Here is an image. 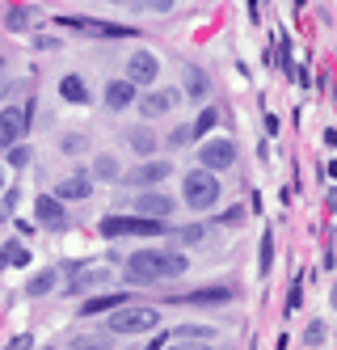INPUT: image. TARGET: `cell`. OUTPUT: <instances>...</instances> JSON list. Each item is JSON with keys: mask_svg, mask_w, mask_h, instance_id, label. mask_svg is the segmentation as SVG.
<instances>
[{"mask_svg": "<svg viewBox=\"0 0 337 350\" xmlns=\"http://www.w3.org/2000/svg\"><path fill=\"white\" fill-rule=\"evenodd\" d=\"M55 283H59V274L55 270H42V274H34V279L25 283V291H30V295H46V291H55Z\"/></svg>", "mask_w": 337, "mask_h": 350, "instance_id": "7402d4cb", "label": "cell"}, {"mask_svg": "<svg viewBox=\"0 0 337 350\" xmlns=\"http://www.w3.org/2000/svg\"><path fill=\"white\" fill-rule=\"evenodd\" d=\"M5 350H34V342H30V334H17V338L5 346Z\"/></svg>", "mask_w": 337, "mask_h": 350, "instance_id": "d590c367", "label": "cell"}, {"mask_svg": "<svg viewBox=\"0 0 337 350\" xmlns=\"http://www.w3.org/2000/svg\"><path fill=\"white\" fill-rule=\"evenodd\" d=\"M89 194H93V178L85 169H76V173L55 182V198H89Z\"/></svg>", "mask_w": 337, "mask_h": 350, "instance_id": "5bb4252c", "label": "cell"}, {"mask_svg": "<svg viewBox=\"0 0 337 350\" xmlns=\"http://www.w3.org/2000/svg\"><path fill=\"white\" fill-rule=\"evenodd\" d=\"M131 5H144V9H152V13H169L177 0H131Z\"/></svg>", "mask_w": 337, "mask_h": 350, "instance_id": "836d02e7", "label": "cell"}, {"mask_svg": "<svg viewBox=\"0 0 337 350\" xmlns=\"http://www.w3.org/2000/svg\"><path fill=\"white\" fill-rule=\"evenodd\" d=\"M299 295H304V283L295 279V283H291V295H287V308H299Z\"/></svg>", "mask_w": 337, "mask_h": 350, "instance_id": "74e56055", "label": "cell"}, {"mask_svg": "<svg viewBox=\"0 0 337 350\" xmlns=\"http://www.w3.org/2000/svg\"><path fill=\"white\" fill-rule=\"evenodd\" d=\"M114 5H131V0H114Z\"/></svg>", "mask_w": 337, "mask_h": 350, "instance_id": "ab89813d", "label": "cell"}, {"mask_svg": "<svg viewBox=\"0 0 337 350\" xmlns=\"http://www.w3.org/2000/svg\"><path fill=\"white\" fill-rule=\"evenodd\" d=\"M190 270V262L173 254V249H139V254L126 258L122 279L126 283H165V279H181Z\"/></svg>", "mask_w": 337, "mask_h": 350, "instance_id": "6da1fadb", "label": "cell"}, {"mask_svg": "<svg viewBox=\"0 0 337 350\" xmlns=\"http://www.w3.org/2000/svg\"><path fill=\"white\" fill-rule=\"evenodd\" d=\"M169 173H173V165H169V161H144L139 169L122 173V182H131V186H139V190H152V186H161Z\"/></svg>", "mask_w": 337, "mask_h": 350, "instance_id": "ba28073f", "label": "cell"}, {"mask_svg": "<svg viewBox=\"0 0 337 350\" xmlns=\"http://www.w3.org/2000/svg\"><path fill=\"white\" fill-rule=\"evenodd\" d=\"M114 279V270H76L72 274V283H68V291H76V295H81V291H93V287H106Z\"/></svg>", "mask_w": 337, "mask_h": 350, "instance_id": "9a60e30c", "label": "cell"}, {"mask_svg": "<svg viewBox=\"0 0 337 350\" xmlns=\"http://www.w3.org/2000/svg\"><path fill=\"white\" fill-rule=\"evenodd\" d=\"M237 157H241V148L232 144L228 135H215V139H206L202 148H198V161H202V169H232L237 165Z\"/></svg>", "mask_w": 337, "mask_h": 350, "instance_id": "8992f818", "label": "cell"}, {"mask_svg": "<svg viewBox=\"0 0 337 350\" xmlns=\"http://www.w3.org/2000/svg\"><path fill=\"white\" fill-rule=\"evenodd\" d=\"M325 203H329V211H337V186L329 190V198H325Z\"/></svg>", "mask_w": 337, "mask_h": 350, "instance_id": "f35d334b", "label": "cell"}, {"mask_svg": "<svg viewBox=\"0 0 337 350\" xmlns=\"http://www.w3.org/2000/svg\"><path fill=\"white\" fill-rule=\"evenodd\" d=\"M64 30H81L89 38H135V26H118V21H101V17H59Z\"/></svg>", "mask_w": 337, "mask_h": 350, "instance_id": "5b68a950", "label": "cell"}, {"mask_svg": "<svg viewBox=\"0 0 337 350\" xmlns=\"http://www.w3.org/2000/svg\"><path fill=\"white\" fill-rule=\"evenodd\" d=\"M173 241H177V245H198V241H202V224H186V228H177Z\"/></svg>", "mask_w": 337, "mask_h": 350, "instance_id": "f1b7e54d", "label": "cell"}, {"mask_svg": "<svg viewBox=\"0 0 337 350\" xmlns=\"http://www.w3.org/2000/svg\"><path fill=\"white\" fill-rule=\"evenodd\" d=\"M85 139H89V135H64V139H59V148H64V152H81Z\"/></svg>", "mask_w": 337, "mask_h": 350, "instance_id": "e575fe53", "label": "cell"}, {"mask_svg": "<svg viewBox=\"0 0 337 350\" xmlns=\"http://www.w3.org/2000/svg\"><path fill=\"white\" fill-rule=\"evenodd\" d=\"M232 295H237L232 287H198V291H186V295L169 299V304H198V308H219V304H228Z\"/></svg>", "mask_w": 337, "mask_h": 350, "instance_id": "7c38bea8", "label": "cell"}, {"mask_svg": "<svg viewBox=\"0 0 337 350\" xmlns=\"http://www.w3.org/2000/svg\"><path fill=\"white\" fill-rule=\"evenodd\" d=\"M106 106H110L114 114L126 110V106H135V85L126 81V77H122V81H110V85H106Z\"/></svg>", "mask_w": 337, "mask_h": 350, "instance_id": "2e32d148", "label": "cell"}, {"mask_svg": "<svg viewBox=\"0 0 337 350\" xmlns=\"http://www.w3.org/2000/svg\"><path fill=\"white\" fill-rule=\"evenodd\" d=\"M190 139H194V131H190V127H177V131H169V135H165V144H169V148H186Z\"/></svg>", "mask_w": 337, "mask_h": 350, "instance_id": "f546056e", "label": "cell"}, {"mask_svg": "<svg viewBox=\"0 0 337 350\" xmlns=\"http://www.w3.org/2000/svg\"><path fill=\"white\" fill-rule=\"evenodd\" d=\"M126 144H131L139 157H152V152H157V144H161V139L152 135L148 127H131V131H126Z\"/></svg>", "mask_w": 337, "mask_h": 350, "instance_id": "44dd1931", "label": "cell"}, {"mask_svg": "<svg viewBox=\"0 0 337 350\" xmlns=\"http://www.w3.org/2000/svg\"><path fill=\"white\" fill-rule=\"evenodd\" d=\"M34 21H38V13H34V9H25V5H17V9L5 13V26H9L13 34H25V30L34 26Z\"/></svg>", "mask_w": 337, "mask_h": 350, "instance_id": "ffe728a7", "label": "cell"}, {"mask_svg": "<svg viewBox=\"0 0 337 350\" xmlns=\"http://www.w3.org/2000/svg\"><path fill=\"white\" fill-rule=\"evenodd\" d=\"M165 228V219L148 215H106L101 219V237H157Z\"/></svg>", "mask_w": 337, "mask_h": 350, "instance_id": "277c9868", "label": "cell"}, {"mask_svg": "<svg viewBox=\"0 0 337 350\" xmlns=\"http://www.w3.org/2000/svg\"><path fill=\"white\" fill-rule=\"evenodd\" d=\"M321 338H325V321H312V325H308V334H304V342L308 346H321Z\"/></svg>", "mask_w": 337, "mask_h": 350, "instance_id": "d6a6232c", "label": "cell"}, {"mask_svg": "<svg viewBox=\"0 0 337 350\" xmlns=\"http://www.w3.org/2000/svg\"><path fill=\"white\" fill-rule=\"evenodd\" d=\"M278 68L287 72V77H295V68H291V42H287V38L278 42Z\"/></svg>", "mask_w": 337, "mask_h": 350, "instance_id": "4dcf8cb0", "label": "cell"}, {"mask_svg": "<svg viewBox=\"0 0 337 350\" xmlns=\"http://www.w3.org/2000/svg\"><path fill=\"white\" fill-rule=\"evenodd\" d=\"M177 102H181V93H177V89H148L135 106H139L144 118H161V114L177 110Z\"/></svg>", "mask_w": 337, "mask_h": 350, "instance_id": "52a82bcc", "label": "cell"}, {"mask_svg": "<svg viewBox=\"0 0 337 350\" xmlns=\"http://www.w3.org/2000/svg\"><path fill=\"white\" fill-rule=\"evenodd\" d=\"M72 350H110V342L106 338H76Z\"/></svg>", "mask_w": 337, "mask_h": 350, "instance_id": "1f68e13d", "label": "cell"}, {"mask_svg": "<svg viewBox=\"0 0 337 350\" xmlns=\"http://www.w3.org/2000/svg\"><path fill=\"white\" fill-rule=\"evenodd\" d=\"M42 350H55V346H42Z\"/></svg>", "mask_w": 337, "mask_h": 350, "instance_id": "b9f144b4", "label": "cell"}, {"mask_svg": "<svg viewBox=\"0 0 337 350\" xmlns=\"http://www.w3.org/2000/svg\"><path fill=\"white\" fill-rule=\"evenodd\" d=\"M215 122H219V110H215V106H206V110L194 118V127H190V131H194V135H206V131H215Z\"/></svg>", "mask_w": 337, "mask_h": 350, "instance_id": "484cf974", "label": "cell"}, {"mask_svg": "<svg viewBox=\"0 0 337 350\" xmlns=\"http://www.w3.org/2000/svg\"><path fill=\"white\" fill-rule=\"evenodd\" d=\"M0 72H5V59H0Z\"/></svg>", "mask_w": 337, "mask_h": 350, "instance_id": "60d3db41", "label": "cell"}, {"mask_svg": "<svg viewBox=\"0 0 337 350\" xmlns=\"http://www.w3.org/2000/svg\"><path fill=\"white\" fill-rule=\"evenodd\" d=\"M34 215H38V224H46V228H64V224H68L64 198H55V194H42L34 203Z\"/></svg>", "mask_w": 337, "mask_h": 350, "instance_id": "4fadbf2b", "label": "cell"}, {"mask_svg": "<svg viewBox=\"0 0 337 350\" xmlns=\"http://www.w3.org/2000/svg\"><path fill=\"white\" fill-rule=\"evenodd\" d=\"M30 131V122H25V114L17 110V106H5L0 110V152H9V148Z\"/></svg>", "mask_w": 337, "mask_h": 350, "instance_id": "9c48e42d", "label": "cell"}, {"mask_svg": "<svg viewBox=\"0 0 337 350\" xmlns=\"http://www.w3.org/2000/svg\"><path fill=\"white\" fill-rule=\"evenodd\" d=\"M157 77H161V59L152 51H135L131 59H126V81L131 85H152Z\"/></svg>", "mask_w": 337, "mask_h": 350, "instance_id": "30bf717a", "label": "cell"}, {"mask_svg": "<svg viewBox=\"0 0 337 350\" xmlns=\"http://www.w3.org/2000/svg\"><path fill=\"white\" fill-rule=\"evenodd\" d=\"M270 266H274V241L262 237V249H257V274H270Z\"/></svg>", "mask_w": 337, "mask_h": 350, "instance_id": "83f0119b", "label": "cell"}, {"mask_svg": "<svg viewBox=\"0 0 337 350\" xmlns=\"http://www.w3.org/2000/svg\"><path fill=\"white\" fill-rule=\"evenodd\" d=\"M181 198H186V207L194 211H206L219 203V178L211 169H190L186 178H181Z\"/></svg>", "mask_w": 337, "mask_h": 350, "instance_id": "3957f363", "label": "cell"}, {"mask_svg": "<svg viewBox=\"0 0 337 350\" xmlns=\"http://www.w3.org/2000/svg\"><path fill=\"white\" fill-rule=\"evenodd\" d=\"M161 325V312L157 308H148V304H122L110 312V334L114 338H131V334H152Z\"/></svg>", "mask_w": 337, "mask_h": 350, "instance_id": "7a4b0ae2", "label": "cell"}, {"mask_svg": "<svg viewBox=\"0 0 337 350\" xmlns=\"http://www.w3.org/2000/svg\"><path fill=\"white\" fill-rule=\"evenodd\" d=\"M186 93L194 97V102H202V97H206V77H202V68H186Z\"/></svg>", "mask_w": 337, "mask_h": 350, "instance_id": "d4e9b609", "label": "cell"}, {"mask_svg": "<svg viewBox=\"0 0 337 350\" xmlns=\"http://www.w3.org/2000/svg\"><path fill=\"white\" fill-rule=\"evenodd\" d=\"M122 304H131V291H114V295H97V299H85L81 312L85 317H101V312H114Z\"/></svg>", "mask_w": 337, "mask_h": 350, "instance_id": "e0dca14e", "label": "cell"}, {"mask_svg": "<svg viewBox=\"0 0 337 350\" xmlns=\"http://www.w3.org/2000/svg\"><path fill=\"white\" fill-rule=\"evenodd\" d=\"M89 178H93V182H122V165H118L114 157H97Z\"/></svg>", "mask_w": 337, "mask_h": 350, "instance_id": "d6986e66", "label": "cell"}, {"mask_svg": "<svg viewBox=\"0 0 337 350\" xmlns=\"http://www.w3.org/2000/svg\"><path fill=\"white\" fill-rule=\"evenodd\" d=\"M169 338H177V342H206V338H215V329H206V325H181V329H173Z\"/></svg>", "mask_w": 337, "mask_h": 350, "instance_id": "603a6c76", "label": "cell"}, {"mask_svg": "<svg viewBox=\"0 0 337 350\" xmlns=\"http://www.w3.org/2000/svg\"><path fill=\"white\" fill-rule=\"evenodd\" d=\"M169 350H215L211 342H177V346H169Z\"/></svg>", "mask_w": 337, "mask_h": 350, "instance_id": "8d00e7d4", "label": "cell"}, {"mask_svg": "<svg viewBox=\"0 0 337 350\" xmlns=\"http://www.w3.org/2000/svg\"><path fill=\"white\" fill-rule=\"evenodd\" d=\"M30 161H34V148H30V144H13V148H9V165H13V169H25Z\"/></svg>", "mask_w": 337, "mask_h": 350, "instance_id": "4316f807", "label": "cell"}, {"mask_svg": "<svg viewBox=\"0 0 337 350\" xmlns=\"http://www.w3.org/2000/svg\"><path fill=\"white\" fill-rule=\"evenodd\" d=\"M131 207H135V215H148V219H169L177 203H173L169 194H161V190H144Z\"/></svg>", "mask_w": 337, "mask_h": 350, "instance_id": "8fae6325", "label": "cell"}, {"mask_svg": "<svg viewBox=\"0 0 337 350\" xmlns=\"http://www.w3.org/2000/svg\"><path fill=\"white\" fill-rule=\"evenodd\" d=\"M0 258H5V266H30V249L17 245V241H9L5 249H0Z\"/></svg>", "mask_w": 337, "mask_h": 350, "instance_id": "cb8c5ba5", "label": "cell"}, {"mask_svg": "<svg viewBox=\"0 0 337 350\" xmlns=\"http://www.w3.org/2000/svg\"><path fill=\"white\" fill-rule=\"evenodd\" d=\"M59 97H64V102H72V106H85V102H89V85H85V77L68 72V77L59 81Z\"/></svg>", "mask_w": 337, "mask_h": 350, "instance_id": "ac0fdd59", "label": "cell"}]
</instances>
